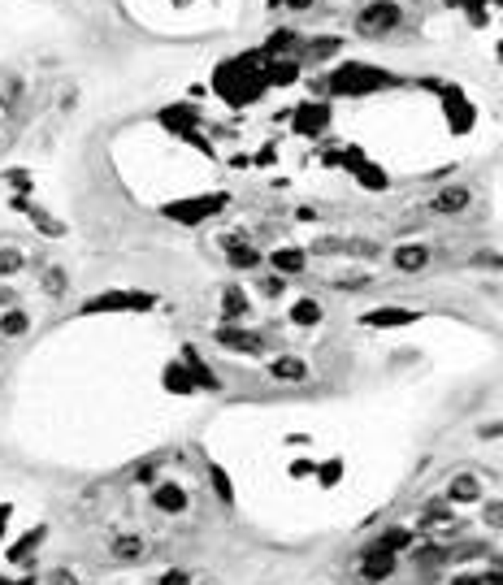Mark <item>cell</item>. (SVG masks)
<instances>
[{"label": "cell", "mask_w": 503, "mask_h": 585, "mask_svg": "<svg viewBox=\"0 0 503 585\" xmlns=\"http://www.w3.org/2000/svg\"><path fill=\"white\" fill-rule=\"evenodd\" d=\"M430 265V248H399L395 252V269H404V273H421Z\"/></svg>", "instance_id": "obj_4"}, {"label": "cell", "mask_w": 503, "mask_h": 585, "mask_svg": "<svg viewBox=\"0 0 503 585\" xmlns=\"http://www.w3.org/2000/svg\"><path fill=\"white\" fill-rule=\"evenodd\" d=\"M243 308H248L243 295H239V291H226V312H230V317H243Z\"/></svg>", "instance_id": "obj_13"}, {"label": "cell", "mask_w": 503, "mask_h": 585, "mask_svg": "<svg viewBox=\"0 0 503 585\" xmlns=\"http://www.w3.org/2000/svg\"><path fill=\"white\" fill-rule=\"evenodd\" d=\"M217 338L226 342V347H234V351H260V338H256V334H243V330H234V326H226Z\"/></svg>", "instance_id": "obj_6"}, {"label": "cell", "mask_w": 503, "mask_h": 585, "mask_svg": "<svg viewBox=\"0 0 503 585\" xmlns=\"http://www.w3.org/2000/svg\"><path fill=\"white\" fill-rule=\"evenodd\" d=\"M27 326H31V317L27 312H5V317H0V334H27Z\"/></svg>", "instance_id": "obj_9"}, {"label": "cell", "mask_w": 503, "mask_h": 585, "mask_svg": "<svg viewBox=\"0 0 503 585\" xmlns=\"http://www.w3.org/2000/svg\"><path fill=\"white\" fill-rule=\"evenodd\" d=\"M399 22H404V13H399V5H391V0H377V5H365L356 13V31L360 35H386Z\"/></svg>", "instance_id": "obj_1"}, {"label": "cell", "mask_w": 503, "mask_h": 585, "mask_svg": "<svg viewBox=\"0 0 503 585\" xmlns=\"http://www.w3.org/2000/svg\"><path fill=\"white\" fill-rule=\"evenodd\" d=\"M360 572H365L369 581L391 577V572H395V555H386V551H369V555H365V563H360Z\"/></svg>", "instance_id": "obj_3"}, {"label": "cell", "mask_w": 503, "mask_h": 585, "mask_svg": "<svg viewBox=\"0 0 503 585\" xmlns=\"http://www.w3.org/2000/svg\"><path fill=\"white\" fill-rule=\"evenodd\" d=\"M226 248H230V265H234V269H260V252L243 248V243H239V234L226 238Z\"/></svg>", "instance_id": "obj_5"}, {"label": "cell", "mask_w": 503, "mask_h": 585, "mask_svg": "<svg viewBox=\"0 0 503 585\" xmlns=\"http://www.w3.org/2000/svg\"><path fill=\"white\" fill-rule=\"evenodd\" d=\"M113 555H117V559H139V555H144V542L126 533V538H117V542H113Z\"/></svg>", "instance_id": "obj_10"}, {"label": "cell", "mask_w": 503, "mask_h": 585, "mask_svg": "<svg viewBox=\"0 0 503 585\" xmlns=\"http://www.w3.org/2000/svg\"><path fill=\"white\" fill-rule=\"evenodd\" d=\"M260 291H265V295H278V291H283V278H260Z\"/></svg>", "instance_id": "obj_18"}, {"label": "cell", "mask_w": 503, "mask_h": 585, "mask_svg": "<svg viewBox=\"0 0 503 585\" xmlns=\"http://www.w3.org/2000/svg\"><path fill=\"white\" fill-rule=\"evenodd\" d=\"M13 269H22V256H17V252H0V273H13Z\"/></svg>", "instance_id": "obj_14"}, {"label": "cell", "mask_w": 503, "mask_h": 585, "mask_svg": "<svg viewBox=\"0 0 503 585\" xmlns=\"http://www.w3.org/2000/svg\"><path fill=\"white\" fill-rule=\"evenodd\" d=\"M156 585H191V572H183V568H174V572H165Z\"/></svg>", "instance_id": "obj_15"}, {"label": "cell", "mask_w": 503, "mask_h": 585, "mask_svg": "<svg viewBox=\"0 0 503 585\" xmlns=\"http://www.w3.org/2000/svg\"><path fill=\"white\" fill-rule=\"evenodd\" d=\"M44 287H48L52 295H61V291H66V273H57V269H52V273L44 278Z\"/></svg>", "instance_id": "obj_16"}, {"label": "cell", "mask_w": 503, "mask_h": 585, "mask_svg": "<svg viewBox=\"0 0 503 585\" xmlns=\"http://www.w3.org/2000/svg\"><path fill=\"white\" fill-rule=\"evenodd\" d=\"M408 542H412V533H408V529H386V533H382V538L373 542V551H386V555H395V551H404Z\"/></svg>", "instance_id": "obj_8"}, {"label": "cell", "mask_w": 503, "mask_h": 585, "mask_svg": "<svg viewBox=\"0 0 503 585\" xmlns=\"http://www.w3.org/2000/svg\"><path fill=\"white\" fill-rule=\"evenodd\" d=\"M156 508H165V512H183L187 508V494L178 490V486H156Z\"/></svg>", "instance_id": "obj_7"}, {"label": "cell", "mask_w": 503, "mask_h": 585, "mask_svg": "<svg viewBox=\"0 0 503 585\" xmlns=\"http://www.w3.org/2000/svg\"><path fill=\"white\" fill-rule=\"evenodd\" d=\"M451 494H456V499H473V494H477V486H473V481H469V477H460Z\"/></svg>", "instance_id": "obj_17"}, {"label": "cell", "mask_w": 503, "mask_h": 585, "mask_svg": "<svg viewBox=\"0 0 503 585\" xmlns=\"http://www.w3.org/2000/svg\"><path fill=\"white\" fill-rule=\"evenodd\" d=\"M430 208H434V213H465V208H469V191H465V187H447V191H438V195L430 199Z\"/></svg>", "instance_id": "obj_2"}, {"label": "cell", "mask_w": 503, "mask_h": 585, "mask_svg": "<svg viewBox=\"0 0 503 585\" xmlns=\"http://www.w3.org/2000/svg\"><path fill=\"white\" fill-rule=\"evenodd\" d=\"M313 5V0H291V9H308Z\"/></svg>", "instance_id": "obj_20"}, {"label": "cell", "mask_w": 503, "mask_h": 585, "mask_svg": "<svg viewBox=\"0 0 503 585\" xmlns=\"http://www.w3.org/2000/svg\"><path fill=\"white\" fill-rule=\"evenodd\" d=\"M273 265L283 269V273H295L299 265H304V256H299V252H278V256H273Z\"/></svg>", "instance_id": "obj_12"}, {"label": "cell", "mask_w": 503, "mask_h": 585, "mask_svg": "<svg viewBox=\"0 0 503 585\" xmlns=\"http://www.w3.org/2000/svg\"><path fill=\"white\" fill-rule=\"evenodd\" d=\"M456 585H477V581H473V577H460V581H456Z\"/></svg>", "instance_id": "obj_21"}, {"label": "cell", "mask_w": 503, "mask_h": 585, "mask_svg": "<svg viewBox=\"0 0 503 585\" xmlns=\"http://www.w3.org/2000/svg\"><path fill=\"white\" fill-rule=\"evenodd\" d=\"M273 377H304V360H273V369H269Z\"/></svg>", "instance_id": "obj_11"}, {"label": "cell", "mask_w": 503, "mask_h": 585, "mask_svg": "<svg viewBox=\"0 0 503 585\" xmlns=\"http://www.w3.org/2000/svg\"><path fill=\"white\" fill-rule=\"evenodd\" d=\"M295 317H299V321H317V308H313V304H299Z\"/></svg>", "instance_id": "obj_19"}]
</instances>
